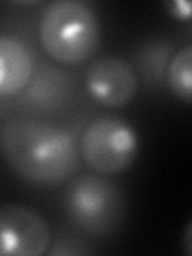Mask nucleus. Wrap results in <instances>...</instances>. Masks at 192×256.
I'll use <instances>...</instances> for the list:
<instances>
[{
    "mask_svg": "<svg viewBox=\"0 0 192 256\" xmlns=\"http://www.w3.org/2000/svg\"><path fill=\"white\" fill-rule=\"evenodd\" d=\"M0 150L21 178L42 186L69 180L78 166L77 144L66 128L29 117H13L0 126Z\"/></svg>",
    "mask_w": 192,
    "mask_h": 256,
    "instance_id": "1",
    "label": "nucleus"
},
{
    "mask_svg": "<svg viewBox=\"0 0 192 256\" xmlns=\"http://www.w3.org/2000/svg\"><path fill=\"white\" fill-rule=\"evenodd\" d=\"M68 212L80 229L104 237L120 228L126 202L122 189L106 176L85 174L68 192Z\"/></svg>",
    "mask_w": 192,
    "mask_h": 256,
    "instance_id": "3",
    "label": "nucleus"
},
{
    "mask_svg": "<svg viewBox=\"0 0 192 256\" xmlns=\"http://www.w3.org/2000/svg\"><path fill=\"white\" fill-rule=\"evenodd\" d=\"M92 98L106 108H122L138 92V77L133 68L118 56H102L92 62L85 77Z\"/></svg>",
    "mask_w": 192,
    "mask_h": 256,
    "instance_id": "6",
    "label": "nucleus"
},
{
    "mask_svg": "<svg viewBox=\"0 0 192 256\" xmlns=\"http://www.w3.org/2000/svg\"><path fill=\"white\" fill-rule=\"evenodd\" d=\"M166 80L170 90L178 100L190 102L192 100V46L178 50L168 62Z\"/></svg>",
    "mask_w": 192,
    "mask_h": 256,
    "instance_id": "8",
    "label": "nucleus"
},
{
    "mask_svg": "<svg viewBox=\"0 0 192 256\" xmlns=\"http://www.w3.org/2000/svg\"><path fill=\"white\" fill-rule=\"evenodd\" d=\"M52 242L46 221L18 204L0 205V256H40Z\"/></svg>",
    "mask_w": 192,
    "mask_h": 256,
    "instance_id": "5",
    "label": "nucleus"
},
{
    "mask_svg": "<svg viewBox=\"0 0 192 256\" xmlns=\"http://www.w3.org/2000/svg\"><path fill=\"white\" fill-rule=\"evenodd\" d=\"M165 8L170 16L176 20H190L192 10H190V4L188 0H174V2H168L165 4Z\"/></svg>",
    "mask_w": 192,
    "mask_h": 256,
    "instance_id": "9",
    "label": "nucleus"
},
{
    "mask_svg": "<svg viewBox=\"0 0 192 256\" xmlns=\"http://www.w3.org/2000/svg\"><path fill=\"white\" fill-rule=\"evenodd\" d=\"M34 74V58L20 38L0 34V96L22 92Z\"/></svg>",
    "mask_w": 192,
    "mask_h": 256,
    "instance_id": "7",
    "label": "nucleus"
},
{
    "mask_svg": "<svg viewBox=\"0 0 192 256\" xmlns=\"http://www.w3.org/2000/svg\"><path fill=\"white\" fill-rule=\"evenodd\" d=\"M190 236H192V222L188 224V228H186V236H184V248H186V254H192Z\"/></svg>",
    "mask_w": 192,
    "mask_h": 256,
    "instance_id": "10",
    "label": "nucleus"
},
{
    "mask_svg": "<svg viewBox=\"0 0 192 256\" xmlns=\"http://www.w3.org/2000/svg\"><path fill=\"white\" fill-rule=\"evenodd\" d=\"M38 37L44 50L61 64L85 62L101 44V26L93 8L80 0H56L40 18Z\"/></svg>",
    "mask_w": 192,
    "mask_h": 256,
    "instance_id": "2",
    "label": "nucleus"
},
{
    "mask_svg": "<svg viewBox=\"0 0 192 256\" xmlns=\"http://www.w3.org/2000/svg\"><path fill=\"white\" fill-rule=\"evenodd\" d=\"M140 138L132 124L118 117H100L86 125L78 154L94 173L114 176L128 170L138 157Z\"/></svg>",
    "mask_w": 192,
    "mask_h": 256,
    "instance_id": "4",
    "label": "nucleus"
}]
</instances>
